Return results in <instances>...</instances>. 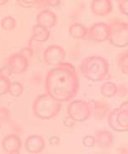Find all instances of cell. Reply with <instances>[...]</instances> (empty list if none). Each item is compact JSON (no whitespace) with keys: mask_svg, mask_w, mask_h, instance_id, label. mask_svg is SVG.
Segmentation results:
<instances>
[{"mask_svg":"<svg viewBox=\"0 0 128 154\" xmlns=\"http://www.w3.org/2000/svg\"><path fill=\"white\" fill-rule=\"evenodd\" d=\"M90 9L96 16L106 17L112 13L113 4L111 0H93L90 4Z\"/></svg>","mask_w":128,"mask_h":154,"instance_id":"cell-13","label":"cell"},{"mask_svg":"<svg viewBox=\"0 0 128 154\" xmlns=\"http://www.w3.org/2000/svg\"><path fill=\"white\" fill-rule=\"evenodd\" d=\"M2 148L8 154H20L22 142L18 135L11 133L2 140Z\"/></svg>","mask_w":128,"mask_h":154,"instance_id":"cell-10","label":"cell"},{"mask_svg":"<svg viewBox=\"0 0 128 154\" xmlns=\"http://www.w3.org/2000/svg\"><path fill=\"white\" fill-rule=\"evenodd\" d=\"M61 2L60 0H44L42 1V6L43 4H45L46 6L52 8H58L61 6Z\"/></svg>","mask_w":128,"mask_h":154,"instance_id":"cell-28","label":"cell"},{"mask_svg":"<svg viewBox=\"0 0 128 154\" xmlns=\"http://www.w3.org/2000/svg\"><path fill=\"white\" fill-rule=\"evenodd\" d=\"M11 118L10 111L5 107L0 106V123L8 122Z\"/></svg>","mask_w":128,"mask_h":154,"instance_id":"cell-23","label":"cell"},{"mask_svg":"<svg viewBox=\"0 0 128 154\" xmlns=\"http://www.w3.org/2000/svg\"><path fill=\"white\" fill-rule=\"evenodd\" d=\"M10 80L0 77V97L8 93V90L10 85Z\"/></svg>","mask_w":128,"mask_h":154,"instance_id":"cell-22","label":"cell"},{"mask_svg":"<svg viewBox=\"0 0 128 154\" xmlns=\"http://www.w3.org/2000/svg\"><path fill=\"white\" fill-rule=\"evenodd\" d=\"M67 53L62 47L59 45H51L47 48L43 54L44 63L47 66H56L62 63L66 57Z\"/></svg>","mask_w":128,"mask_h":154,"instance_id":"cell-7","label":"cell"},{"mask_svg":"<svg viewBox=\"0 0 128 154\" xmlns=\"http://www.w3.org/2000/svg\"><path fill=\"white\" fill-rule=\"evenodd\" d=\"M90 103L92 106V114L96 120H103L107 118L111 111L108 103L103 101H92Z\"/></svg>","mask_w":128,"mask_h":154,"instance_id":"cell-14","label":"cell"},{"mask_svg":"<svg viewBox=\"0 0 128 154\" xmlns=\"http://www.w3.org/2000/svg\"><path fill=\"white\" fill-rule=\"evenodd\" d=\"M82 144L87 147H93L96 145V140L94 136L87 135L82 138Z\"/></svg>","mask_w":128,"mask_h":154,"instance_id":"cell-25","label":"cell"},{"mask_svg":"<svg viewBox=\"0 0 128 154\" xmlns=\"http://www.w3.org/2000/svg\"><path fill=\"white\" fill-rule=\"evenodd\" d=\"M109 28L108 41L117 48H125L128 44V24L118 18H111L107 23Z\"/></svg>","mask_w":128,"mask_h":154,"instance_id":"cell-4","label":"cell"},{"mask_svg":"<svg viewBox=\"0 0 128 154\" xmlns=\"http://www.w3.org/2000/svg\"><path fill=\"white\" fill-rule=\"evenodd\" d=\"M7 67L14 74H22L29 68V61L18 53L14 54L8 57Z\"/></svg>","mask_w":128,"mask_h":154,"instance_id":"cell-9","label":"cell"},{"mask_svg":"<svg viewBox=\"0 0 128 154\" xmlns=\"http://www.w3.org/2000/svg\"><path fill=\"white\" fill-rule=\"evenodd\" d=\"M82 76L92 82H102L111 79L110 64L101 56H88L83 58L80 64Z\"/></svg>","mask_w":128,"mask_h":154,"instance_id":"cell-2","label":"cell"},{"mask_svg":"<svg viewBox=\"0 0 128 154\" xmlns=\"http://www.w3.org/2000/svg\"><path fill=\"white\" fill-rule=\"evenodd\" d=\"M87 33V28L80 23H73L69 27V35L75 39H85Z\"/></svg>","mask_w":128,"mask_h":154,"instance_id":"cell-17","label":"cell"},{"mask_svg":"<svg viewBox=\"0 0 128 154\" xmlns=\"http://www.w3.org/2000/svg\"><path fill=\"white\" fill-rule=\"evenodd\" d=\"M60 138H59V137L57 136H52L50 137L49 139H48V142H49V144L51 146H58L59 144H60Z\"/></svg>","mask_w":128,"mask_h":154,"instance_id":"cell-31","label":"cell"},{"mask_svg":"<svg viewBox=\"0 0 128 154\" xmlns=\"http://www.w3.org/2000/svg\"><path fill=\"white\" fill-rule=\"evenodd\" d=\"M23 86L20 82H10V85L8 90V93L13 96V97H19L23 93Z\"/></svg>","mask_w":128,"mask_h":154,"instance_id":"cell-21","label":"cell"},{"mask_svg":"<svg viewBox=\"0 0 128 154\" xmlns=\"http://www.w3.org/2000/svg\"><path fill=\"white\" fill-rule=\"evenodd\" d=\"M18 54H21L23 57L26 58L28 61H29L33 56V51L30 47H26V48H22L21 50L18 52Z\"/></svg>","mask_w":128,"mask_h":154,"instance_id":"cell-26","label":"cell"},{"mask_svg":"<svg viewBox=\"0 0 128 154\" xmlns=\"http://www.w3.org/2000/svg\"><path fill=\"white\" fill-rule=\"evenodd\" d=\"M13 72H11V70L9 68H8L7 66L6 67H4L0 69V77L2 78H4V79H8L10 78V76L12 75Z\"/></svg>","mask_w":128,"mask_h":154,"instance_id":"cell-30","label":"cell"},{"mask_svg":"<svg viewBox=\"0 0 128 154\" xmlns=\"http://www.w3.org/2000/svg\"><path fill=\"white\" fill-rule=\"evenodd\" d=\"M109 38V28L106 23L99 22L96 23L90 28H87V33L85 39L93 40L97 43H102L108 41Z\"/></svg>","mask_w":128,"mask_h":154,"instance_id":"cell-8","label":"cell"},{"mask_svg":"<svg viewBox=\"0 0 128 154\" xmlns=\"http://www.w3.org/2000/svg\"><path fill=\"white\" fill-rule=\"evenodd\" d=\"M119 154H127V147L126 146H121L117 148Z\"/></svg>","mask_w":128,"mask_h":154,"instance_id":"cell-33","label":"cell"},{"mask_svg":"<svg viewBox=\"0 0 128 154\" xmlns=\"http://www.w3.org/2000/svg\"><path fill=\"white\" fill-rule=\"evenodd\" d=\"M69 54H70V56H71L72 58H73V59L80 57V55H81V48H80V47L73 46L72 48H70Z\"/></svg>","mask_w":128,"mask_h":154,"instance_id":"cell-29","label":"cell"},{"mask_svg":"<svg viewBox=\"0 0 128 154\" xmlns=\"http://www.w3.org/2000/svg\"><path fill=\"white\" fill-rule=\"evenodd\" d=\"M64 126L68 127V128H72V127H74L75 126V122L69 118V117H66L63 121Z\"/></svg>","mask_w":128,"mask_h":154,"instance_id":"cell-32","label":"cell"},{"mask_svg":"<svg viewBox=\"0 0 128 154\" xmlns=\"http://www.w3.org/2000/svg\"><path fill=\"white\" fill-rule=\"evenodd\" d=\"M0 25L2 29L6 31H11L14 29L17 26V20L13 16H5L1 19Z\"/></svg>","mask_w":128,"mask_h":154,"instance_id":"cell-20","label":"cell"},{"mask_svg":"<svg viewBox=\"0 0 128 154\" xmlns=\"http://www.w3.org/2000/svg\"><path fill=\"white\" fill-rule=\"evenodd\" d=\"M118 87L112 82H106L101 87V93L105 97H113L117 95Z\"/></svg>","mask_w":128,"mask_h":154,"instance_id":"cell-18","label":"cell"},{"mask_svg":"<svg viewBox=\"0 0 128 154\" xmlns=\"http://www.w3.org/2000/svg\"><path fill=\"white\" fill-rule=\"evenodd\" d=\"M119 10L122 14L128 15V1L127 0H118L117 1Z\"/></svg>","mask_w":128,"mask_h":154,"instance_id":"cell-27","label":"cell"},{"mask_svg":"<svg viewBox=\"0 0 128 154\" xmlns=\"http://www.w3.org/2000/svg\"><path fill=\"white\" fill-rule=\"evenodd\" d=\"M32 112L36 118L50 120L57 117L62 111V103L47 93L38 95L32 104Z\"/></svg>","mask_w":128,"mask_h":154,"instance_id":"cell-3","label":"cell"},{"mask_svg":"<svg viewBox=\"0 0 128 154\" xmlns=\"http://www.w3.org/2000/svg\"><path fill=\"white\" fill-rule=\"evenodd\" d=\"M8 0H0V6H4L5 4H8Z\"/></svg>","mask_w":128,"mask_h":154,"instance_id":"cell-34","label":"cell"},{"mask_svg":"<svg viewBox=\"0 0 128 154\" xmlns=\"http://www.w3.org/2000/svg\"><path fill=\"white\" fill-rule=\"evenodd\" d=\"M117 64L122 73L128 74V53L127 51L121 52L117 55Z\"/></svg>","mask_w":128,"mask_h":154,"instance_id":"cell-19","label":"cell"},{"mask_svg":"<svg viewBox=\"0 0 128 154\" xmlns=\"http://www.w3.org/2000/svg\"><path fill=\"white\" fill-rule=\"evenodd\" d=\"M16 4H18L19 7L23 8H31L34 7L35 5L39 4V1L37 0H32V1H29V0H16Z\"/></svg>","mask_w":128,"mask_h":154,"instance_id":"cell-24","label":"cell"},{"mask_svg":"<svg viewBox=\"0 0 128 154\" xmlns=\"http://www.w3.org/2000/svg\"><path fill=\"white\" fill-rule=\"evenodd\" d=\"M31 40L38 43H44L47 41L50 37V31L48 29L43 28L41 26L34 25L31 30Z\"/></svg>","mask_w":128,"mask_h":154,"instance_id":"cell-16","label":"cell"},{"mask_svg":"<svg viewBox=\"0 0 128 154\" xmlns=\"http://www.w3.org/2000/svg\"><path fill=\"white\" fill-rule=\"evenodd\" d=\"M96 144L102 149H108L112 147L114 143L113 133L108 130H98L95 133Z\"/></svg>","mask_w":128,"mask_h":154,"instance_id":"cell-15","label":"cell"},{"mask_svg":"<svg viewBox=\"0 0 128 154\" xmlns=\"http://www.w3.org/2000/svg\"><path fill=\"white\" fill-rule=\"evenodd\" d=\"M80 82L73 65L62 62L47 72L44 90L47 94L59 103L70 102L78 93Z\"/></svg>","mask_w":128,"mask_h":154,"instance_id":"cell-1","label":"cell"},{"mask_svg":"<svg viewBox=\"0 0 128 154\" xmlns=\"http://www.w3.org/2000/svg\"><path fill=\"white\" fill-rule=\"evenodd\" d=\"M46 147L45 140L41 135L32 134L25 140V149L32 154H38L42 152Z\"/></svg>","mask_w":128,"mask_h":154,"instance_id":"cell-11","label":"cell"},{"mask_svg":"<svg viewBox=\"0 0 128 154\" xmlns=\"http://www.w3.org/2000/svg\"><path fill=\"white\" fill-rule=\"evenodd\" d=\"M67 114L75 122H85L92 115L91 103L84 100L72 101L67 108Z\"/></svg>","mask_w":128,"mask_h":154,"instance_id":"cell-6","label":"cell"},{"mask_svg":"<svg viewBox=\"0 0 128 154\" xmlns=\"http://www.w3.org/2000/svg\"><path fill=\"white\" fill-rule=\"evenodd\" d=\"M37 25L41 26L43 28L48 29L54 28L57 23V14L50 10L48 8H45L39 12V14L37 15Z\"/></svg>","mask_w":128,"mask_h":154,"instance_id":"cell-12","label":"cell"},{"mask_svg":"<svg viewBox=\"0 0 128 154\" xmlns=\"http://www.w3.org/2000/svg\"><path fill=\"white\" fill-rule=\"evenodd\" d=\"M108 125L117 133L128 131V102L125 101L120 107L111 110L107 117Z\"/></svg>","mask_w":128,"mask_h":154,"instance_id":"cell-5","label":"cell"}]
</instances>
